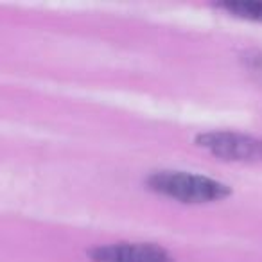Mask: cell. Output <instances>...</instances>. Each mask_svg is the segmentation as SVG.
<instances>
[{
	"mask_svg": "<svg viewBox=\"0 0 262 262\" xmlns=\"http://www.w3.org/2000/svg\"><path fill=\"white\" fill-rule=\"evenodd\" d=\"M217 8L235 18L262 22V0H228L217 4Z\"/></svg>",
	"mask_w": 262,
	"mask_h": 262,
	"instance_id": "4",
	"label": "cell"
},
{
	"mask_svg": "<svg viewBox=\"0 0 262 262\" xmlns=\"http://www.w3.org/2000/svg\"><path fill=\"white\" fill-rule=\"evenodd\" d=\"M198 146L221 160L248 162L262 157V142L235 131H208L198 137Z\"/></svg>",
	"mask_w": 262,
	"mask_h": 262,
	"instance_id": "2",
	"label": "cell"
},
{
	"mask_svg": "<svg viewBox=\"0 0 262 262\" xmlns=\"http://www.w3.org/2000/svg\"><path fill=\"white\" fill-rule=\"evenodd\" d=\"M92 262H174L165 248L153 243H113L90 251Z\"/></svg>",
	"mask_w": 262,
	"mask_h": 262,
	"instance_id": "3",
	"label": "cell"
},
{
	"mask_svg": "<svg viewBox=\"0 0 262 262\" xmlns=\"http://www.w3.org/2000/svg\"><path fill=\"white\" fill-rule=\"evenodd\" d=\"M147 185L157 194L180 203H214L230 196V187L214 178L185 171H158L147 178Z\"/></svg>",
	"mask_w": 262,
	"mask_h": 262,
	"instance_id": "1",
	"label": "cell"
}]
</instances>
